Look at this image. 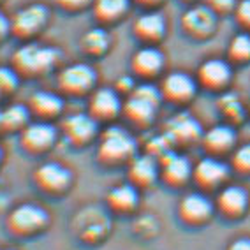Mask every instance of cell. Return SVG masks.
Here are the masks:
<instances>
[{
  "label": "cell",
  "mask_w": 250,
  "mask_h": 250,
  "mask_svg": "<svg viewBox=\"0 0 250 250\" xmlns=\"http://www.w3.org/2000/svg\"><path fill=\"white\" fill-rule=\"evenodd\" d=\"M164 101L161 88L152 83H139L136 88L127 95L122 107V115L136 127H148L155 120L159 106Z\"/></svg>",
  "instance_id": "obj_1"
},
{
  "label": "cell",
  "mask_w": 250,
  "mask_h": 250,
  "mask_svg": "<svg viewBox=\"0 0 250 250\" xmlns=\"http://www.w3.org/2000/svg\"><path fill=\"white\" fill-rule=\"evenodd\" d=\"M136 139L120 125H109L99 136L97 159L104 166L129 164L130 159L136 155Z\"/></svg>",
  "instance_id": "obj_2"
},
{
  "label": "cell",
  "mask_w": 250,
  "mask_h": 250,
  "mask_svg": "<svg viewBox=\"0 0 250 250\" xmlns=\"http://www.w3.org/2000/svg\"><path fill=\"white\" fill-rule=\"evenodd\" d=\"M60 51L53 46L27 42L14 51L13 67L25 76H42L53 71L60 62Z\"/></svg>",
  "instance_id": "obj_3"
},
{
  "label": "cell",
  "mask_w": 250,
  "mask_h": 250,
  "mask_svg": "<svg viewBox=\"0 0 250 250\" xmlns=\"http://www.w3.org/2000/svg\"><path fill=\"white\" fill-rule=\"evenodd\" d=\"M49 213L36 203H21L11 210L5 226L11 234L18 238H30L41 234L48 228Z\"/></svg>",
  "instance_id": "obj_4"
},
{
  "label": "cell",
  "mask_w": 250,
  "mask_h": 250,
  "mask_svg": "<svg viewBox=\"0 0 250 250\" xmlns=\"http://www.w3.org/2000/svg\"><path fill=\"white\" fill-rule=\"evenodd\" d=\"M217 25H219V16L205 2L190 4L180 20V27H182L183 34L196 42H205V41L211 39L217 32Z\"/></svg>",
  "instance_id": "obj_5"
},
{
  "label": "cell",
  "mask_w": 250,
  "mask_h": 250,
  "mask_svg": "<svg viewBox=\"0 0 250 250\" xmlns=\"http://www.w3.org/2000/svg\"><path fill=\"white\" fill-rule=\"evenodd\" d=\"M58 90L69 97L90 95L97 88V71L86 62L71 63L58 72Z\"/></svg>",
  "instance_id": "obj_6"
},
{
  "label": "cell",
  "mask_w": 250,
  "mask_h": 250,
  "mask_svg": "<svg viewBox=\"0 0 250 250\" xmlns=\"http://www.w3.org/2000/svg\"><path fill=\"white\" fill-rule=\"evenodd\" d=\"M234 74V67L228 62V58L211 57L199 63L196 71V81L199 88L211 92V94H222L229 88Z\"/></svg>",
  "instance_id": "obj_7"
},
{
  "label": "cell",
  "mask_w": 250,
  "mask_h": 250,
  "mask_svg": "<svg viewBox=\"0 0 250 250\" xmlns=\"http://www.w3.org/2000/svg\"><path fill=\"white\" fill-rule=\"evenodd\" d=\"M159 88H161L162 99L166 103L182 106V104L190 103L196 97L199 85H197L196 76L192 74L185 71H173L164 74Z\"/></svg>",
  "instance_id": "obj_8"
},
{
  "label": "cell",
  "mask_w": 250,
  "mask_h": 250,
  "mask_svg": "<svg viewBox=\"0 0 250 250\" xmlns=\"http://www.w3.org/2000/svg\"><path fill=\"white\" fill-rule=\"evenodd\" d=\"M20 143L25 152L32 155H41L55 146L58 139V130L49 120H37L28 122L21 130H20Z\"/></svg>",
  "instance_id": "obj_9"
},
{
  "label": "cell",
  "mask_w": 250,
  "mask_h": 250,
  "mask_svg": "<svg viewBox=\"0 0 250 250\" xmlns=\"http://www.w3.org/2000/svg\"><path fill=\"white\" fill-rule=\"evenodd\" d=\"M34 183L41 192L48 196H62L71 188L72 173L58 162H42L34 171Z\"/></svg>",
  "instance_id": "obj_10"
},
{
  "label": "cell",
  "mask_w": 250,
  "mask_h": 250,
  "mask_svg": "<svg viewBox=\"0 0 250 250\" xmlns=\"http://www.w3.org/2000/svg\"><path fill=\"white\" fill-rule=\"evenodd\" d=\"M49 21V9L44 4H30L14 13L9 20L11 32L20 39L36 37Z\"/></svg>",
  "instance_id": "obj_11"
},
{
  "label": "cell",
  "mask_w": 250,
  "mask_h": 250,
  "mask_svg": "<svg viewBox=\"0 0 250 250\" xmlns=\"http://www.w3.org/2000/svg\"><path fill=\"white\" fill-rule=\"evenodd\" d=\"M132 34L141 44L159 46L167 34V20L157 9H146L134 20Z\"/></svg>",
  "instance_id": "obj_12"
},
{
  "label": "cell",
  "mask_w": 250,
  "mask_h": 250,
  "mask_svg": "<svg viewBox=\"0 0 250 250\" xmlns=\"http://www.w3.org/2000/svg\"><path fill=\"white\" fill-rule=\"evenodd\" d=\"M164 134L173 146H188V145L201 141L203 127L201 124L188 113H178L171 116L164 127Z\"/></svg>",
  "instance_id": "obj_13"
},
{
  "label": "cell",
  "mask_w": 250,
  "mask_h": 250,
  "mask_svg": "<svg viewBox=\"0 0 250 250\" xmlns=\"http://www.w3.org/2000/svg\"><path fill=\"white\" fill-rule=\"evenodd\" d=\"M166 67V57L161 49L152 44H141L130 57V71L132 76L150 81L153 78L161 76Z\"/></svg>",
  "instance_id": "obj_14"
},
{
  "label": "cell",
  "mask_w": 250,
  "mask_h": 250,
  "mask_svg": "<svg viewBox=\"0 0 250 250\" xmlns=\"http://www.w3.org/2000/svg\"><path fill=\"white\" fill-rule=\"evenodd\" d=\"M62 132L74 146L92 143L99 134V122L90 113H72L62 122Z\"/></svg>",
  "instance_id": "obj_15"
},
{
  "label": "cell",
  "mask_w": 250,
  "mask_h": 250,
  "mask_svg": "<svg viewBox=\"0 0 250 250\" xmlns=\"http://www.w3.org/2000/svg\"><path fill=\"white\" fill-rule=\"evenodd\" d=\"M124 101L116 88L99 86L95 88L88 99V113L97 122H111L122 113Z\"/></svg>",
  "instance_id": "obj_16"
},
{
  "label": "cell",
  "mask_w": 250,
  "mask_h": 250,
  "mask_svg": "<svg viewBox=\"0 0 250 250\" xmlns=\"http://www.w3.org/2000/svg\"><path fill=\"white\" fill-rule=\"evenodd\" d=\"M229 166L219 157L208 155L197 162L192 169V178L197 183V187L211 190V188H220L229 178Z\"/></svg>",
  "instance_id": "obj_17"
},
{
  "label": "cell",
  "mask_w": 250,
  "mask_h": 250,
  "mask_svg": "<svg viewBox=\"0 0 250 250\" xmlns=\"http://www.w3.org/2000/svg\"><path fill=\"white\" fill-rule=\"evenodd\" d=\"M192 169L194 166L190 164L187 157L182 153L167 152L159 159V171H161V178L164 183L171 185V187H182L188 180L192 178Z\"/></svg>",
  "instance_id": "obj_18"
},
{
  "label": "cell",
  "mask_w": 250,
  "mask_h": 250,
  "mask_svg": "<svg viewBox=\"0 0 250 250\" xmlns=\"http://www.w3.org/2000/svg\"><path fill=\"white\" fill-rule=\"evenodd\" d=\"M215 211V203L203 192H188L180 199L178 215L185 224L199 226L210 220Z\"/></svg>",
  "instance_id": "obj_19"
},
{
  "label": "cell",
  "mask_w": 250,
  "mask_h": 250,
  "mask_svg": "<svg viewBox=\"0 0 250 250\" xmlns=\"http://www.w3.org/2000/svg\"><path fill=\"white\" fill-rule=\"evenodd\" d=\"M236 130L232 129V125L229 124H219L213 125L211 129L203 132L201 143L208 155L220 157L224 153L232 152L236 148Z\"/></svg>",
  "instance_id": "obj_20"
},
{
  "label": "cell",
  "mask_w": 250,
  "mask_h": 250,
  "mask_svg": "<svg viewBox=\"0 0 250 250\" xmlns=\"http://www.w3.org/2000/svg\"><path fill=\"white\" fill-rule=\"evenodd\" d=\"M249 206V194L240 185H226L220 187L217 199H215V208L222 215L229 219H238L247 211Z\"/></svg>",
  "instance_id": "obj_21"
},
{
  "label": "cell",
  "mask_w": 250,
  "mask_h": 250,
  "mask_svg": "<svg viewBox=\"0 0 250 250\" xmlns=\"http://www.w3.org/2000/svg\"><path fill=\"white\" fill-rule=\"evenodd\" d=\"M161 176L159 171V159L150 153L138 155L136 153L129 162V182L138 188H146L157 182Z\"/></svg>",
  "instance_id": "obj_22"
},
{
  "label": "cell",
  "mask_w": 250,
  "mask_h": 250,
  "mask_svg": "<svg viewBox=\"0 0 250 250\" xmlns=\"http://www.w3.org/2000/svg\"><path fill=\"white\" fill-rule=\"evenodd\" d=\"M28 109L39 120H53L63 111V99L55 92L39 90L28 99Z\"/></svg>",
  "instance_id": "obj_23"
},
{
  "label": "cell",
  "mask_w": 250,
  "mask_h": 250,
  "mask_svg": "<svg viewBox=\"0 0 250 250\" xmlns=\"http://www.w3.org/2000/svg\"><path fill=\"white\" fill-rule=\"evenodd\" d=\"M132 0H94L92 2V13L99 25L107 27L120 21L125 14L129 13Z\"/></svg>",
  "instance_id": "obj_24"
},
{
  "label": "cell",
  "mask_w": 250,
  "mask_h": 250,
  "mask_svg": "<svg viewBox=\"0 0 250 250\" xmlns=\"http://www.w3.org/2000/svg\"><path fill=\"white\" fill-rule=\"evenodd\" d=\"M107 206L116 213H130L139 205V192L138 187L132 183H120L107 192L106 196Z\"/></svg>",
  "instance_id": "obj_25"
},
{
  "label": "cell",
  "mask_w": 250,
  "mask_h": 250,
  "mask_svg": "<svg viewBox=\"0 0 250 250\" xmlns=\"http://www.w3.org/2000/svg\"><path fill=\"white\" fill-rule=\"evenodd\" d=\"M80 48L88 57H94V58L104 57L109 51V48H111V34L103 25L88 28L80 37Z\"/></svg>",
  "instance_id": "obj_26"
},
{
  "label": "cell",
  "mask_w": 250,
  "mask_h": 250,
  "mask_svg": "<svg viewBox=\"0 0 250 250\" xmlns=\"http://www.w3.org/2000/svg\"><path fill=\"white\" fill-rule=\"evenodd\" d=\"M226 58L232 67H241L250 63V32L240 30L229 39Z\"/></svg>",
  "instance_id": "obj_27"
},
{
  "label": "cell",
  "mask_w": 250,
  "mask_h": 250,
  "mask_svg": "<svg viewBox=\"0 0 250 250\" xmlns=\"http://www.w3.org/2000/svg\"><path fill=\"white\" fill-rule=\"evenodd\" d=\"M28 122H30V109H28V106L13 104V106L0 109V130L16 132V130H21Z\"/></svg>",
  "instance_id": "obj_28"
},
{
  "label": "cell",
  "mask_w": 250,
  "mask_h": 250,
  "mask_svg": "<svg viewBox=\"0 0 250 250\" xmlns=\"http://www.w3.org/2000/svg\"><path fill=\"white\" fill-rule=\"evenodd\" d=\"M217 107L229 125L241 124L247 116V109L241 103V99L234 94H229L228 90L220 94L219 101H217Z\"/></svg>",
  "instance_id": "obj_29"
},
{
  "label": "cell",
  "mask_w": 250,
  "mask_h": 250,
  "mask_svg": "<svg viewBox=\"0 0 250 250\" xmlns=\"http://www.w3.org/2000/svg\"><path fill=\"white\" fill-rule=\"evenodd\" d=\"M232 169L240 174H250V143L234 148L231 155Z\"/></svg>",
  "instance_id": "obj_30"
},
{
  "label": "cell",
  "mask_w": 250,
  "mask_h": 250,
  "mask_svg": "<svg viewBox=\"0 0 250 250\" xmlns=\"http://www.w3.org/2000/svg\"><path fill=\"white\" fill-rule=\"evenodd\" d=\"M20 72L14 67H0V95L13 94L18 88Z\"/></svg>",
  "instance_id": "obj_31"
},
{
  "label": "cell",
  "mask_w": 250,
  "mask_h": 250,
  "mask_svg": "<svg viewBox=\"0 0 250 250\" xmlns=\"http://www.w3.org/2000/svg\"><path fill=\"white\" fill-rule=\"evenodd\" d=\"M232 16H234V21L238 23L240 30L250 32V0H238Z\"/></svg>",
  "instance_id": "obj_32"
},
{
  "label": "cell",
  "mask_w": 250,
  "mask_h": 250,
  "mask_svg": "<svg viewBox=\"0 0 250 250\" xmlns=\"http://www.w3.org/2000/svg\"><path fill=\"white\" fill-rule=\"evenodd\" d=\"M92 2H94V0H55L57 7H60L62 11L71 13V14L81 13V11L92 7Z\"/></svg>",
  "instance_id": "obj_33"
},
{
  "label": "cell",
  "mask_w": 250,
  "mask_h": 250,
  "mask_svg": "<svg viewBox=\"0 0 250 250\" xmlns=\"http://www.w3.org/2000/svg\"><path fill=\"white\" fill-rule=\"evenodd\" d=\"M238 0H205V4L213 11L217 16H228V14H232L234 7H236Z\"/></svg>",
  "instance_id": "obj_34"
},
{
  "label": "cell",
  "mask_w": 250,
  "mask_h": 250,
  "mask_svg": "<svg viewBox=\"0 0 250 250\" xmlns=\"http://www.w3.org/2000/svg\"><path fill=\"white\" fill-rule=\"evenodd\" d=\"M136 85H138V83H136L134 76H120L116 80L115 88L120 95H129L130 92L136 88Z\"/></svg>",
  "instance_id": "obj_35"
},
{
  "label": "cell",
  "mask_w": 250,
  "mask_h": 250,
  "mask_svg": "<svg viewBox=\"0 0 250 250\" xmlns=\"http://www.w3.org/2000/svg\"><path fill=\"white\" fill-rule=\"evenodd\" d=\"M166 0H132V4L143 7V9H157L159 5L164 4Z\"/></svg>",
  "instance_id": "obj_36"
},
{
  "label": "cell",
  "mask_w": 250,
  "mask_h": 250,
  "mask_svg": "<svg viewBox=\"0 0 250 250\" xmlns=\"http://www.w3.org/2000/svg\"><path fill=\"white\" fill-rule=\"evenodd\" d=\"M228 250H250V240L249 238H240V240H234L229 245Z\"/></svg>",
  "instance_id": "obj_37"
},
{
  "label": "cell",
  "mask_w": 250,
  "mask_h": 250,
  "mask_svg": "<svg viewBox=\"0 0 250 250\" xmlns=\"http://www.w3.org/2000/svg\"><path fill=\"white\" fill-rule=\"evenodd\" d=\"M183 2H187V4H194V2H197V0H183Z\"/></svg>",
  "instance_id": "obj_38"
},
{
  "label": "cell",
  "mask_w": 250,
  "mask_h": 250,
  "mask_svg": "<svg viewBox=\"0 0 250 250\" xmlns=\"http://www.w3.org/2000/svg\"><path fill=\"white\" fill-rule=\"evenodd\" d=\"M0 161H2V152H0Z\"/></svg>",
  "instance_id": "obj_39"
}]
</instances>
